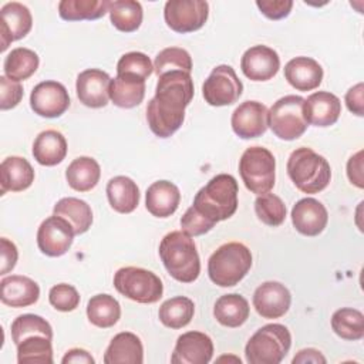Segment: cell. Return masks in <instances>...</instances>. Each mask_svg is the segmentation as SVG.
Listing matches in <instances>:
<instances>
[{
    "label": "cell",
    "instance_id": "cell-34",
    "mask_svg": "<svg viewBox=\"0 0 364 364\" xmlns=\"http://www.w3.org/2000/svg\"><path fill=\"white\" fill-rule=\"evenodd\" d=\"M38 64L40 58L36 51L26 47H17L7 54L3 68L6 77L20 82L30 78L37 71Z\"/></svg>",
    "mask_w": 364,
    "mask_h": 364
},
{
    "label": "cell",
    "instance_id": "cell-49",
    "mask_svg": "<svg viewBox=\"0 0 364 364\" xmlns=\"http://www.w3.org/2000/svg\"><path fill=\"white\" fill-rule=\"evenodd\" d=\"M347 176L350 179V182L353 185H355L357 188H363L364 186V181H363V151H358L357 154H354L348 162H347Z\"/></svg>",
    "mask_w": 364,
    "mask_h": 364
},
{
    "label": "cell",
    "instance_id": "cell-15",
    "mask_svg": "<svg viewBox=\"0 0 364 364\" xmlns=\"http://www.w3.org/2000/svg\"><path fill=\"white\" fill-rule=\"evenodd\" d=\"M213 355L212 338L202 331H186L176 340L172 364H208Z\"/></svg>",
    "mask_w": 364,
    "mask_h": 364
},
{
    "label": "cell",
    "instance_id": "cell-20",
    "mask_svg": "<svg viewBox=\"0 0 364 364\" xmlns=\"http://www.w3.org/2000/svg\"><path fill=\"white\" fill-rule=\"evenodd\" d=\"M291 222L299 233L304 236H317L327 226L328 213L320 200L314 198H303L291 209Z\"/></svg>",
    "mask_w": 364,
    "mask_h": 364
},
{
    "label": "cell",
    "instance_id": "cell-46",
    "mask_svg": "<svg viewBox=\"0 0 364 364\" xmlns=\"http://www.w3.org/2000/svg\"><path fill=\"white\" fill-rule=\"evenodd\" d=\"M257 9L263 16L270 20H280L290 14L293 1L291 0H257Z\"/></svg>",
    "mask_w": 364,
    "mask_h": 364
},
{
    "label": "cell",
    "instance_id": "cell-44",
    "mask_svg": "<svg viewBox=\"0 0 364 364\" xmlns=\"http://www.w3.org/2000/svg\"><path fill=\"white\" fill-rule=\"evenodd\" d=\"M50 304L58 311H73L80 304V294L77 289L67 283L55 284L50 289L48 293Z\"/></svg>",
    "mask_w": 364,
    "mask_h": 364
},
{
    "label": "cell",
    "instance_id": "cell-6",
    "mask_svg": "<svg viewBox=\"0 0 364 364\" xmlns=\"http://www.w3.org/2000/svg\"><path fill=\"white\" fill-rule=\"evenodd\" d=\"M291 336L286 326L272 323L260 327L245 347L249 364H279L287 355Z\"/></svg>",
    "mask_w": 364,
    "mask_h": 364
},
{
    "label": "cell",
    "instance_id": "cell-38",
    "mask_svg": "<svg viewBox=\"0 0 364 364\" xmlns=\"http://www.w3.org/2000/svg\"><path fill=\"white\" fill-rule=\"evenodd\" d=\"M331 328L343 340H361L364 337V316L351 307L338 309L331 316Z\"/></svg>",
    "mask_w": 364,
    "mask_h": 364
},
{
    "label": "cell",
    "instance_id": "cell-47",
    "mask_svg": "<svg viewBox=\"0 0 364 364\" xmlns=\"http://www.w3.org/2000/svg\"><path fill=\"white\" fill-rule=\"evenodd\" d=\"M346 105L350 112L363 117L364 115V84L358 82L346 92Z\"/></svg>",
    "mask_w": 364,
    "mask_h": 364
},
{
    "label": "cell",
    "instance_id": "cell-28",
    "mask_svg": "<svg viewBox=\"0 0 364 364\" xmlns=\"http://www.w3.org/2000/svg\"><path fill=\"white\" fill-rule=\"evenodd\" d=\"M107 198L111 208L118 213H131L139 203V188L131 178L118 175L108 181Z\"/></svg>",
    "mask_w": 364,
    "mask_h": 364
},
{
    "label": "cell",
    "instance_id": "cell-18",
    "mask_svg": "<svg viewBox=\"0 0 364 364\" xmlns=\"http://www.w3.org/2000/svg\"><path fill=\"white\" fill-rule=\"evenodd\" d=\"M240 68L252 81H267L277 74L280 68V57L267 46H253L243 53Z\"/></svg>",
    "mask_w": 364,
    "mask_h": 364
},
{
    "label": "cell",
    "instance_id": "cell-8",
    "mask_svg": "<svg viewBox=\"0 0 364 364\" xmlns=\"http://www.w3.org/2000/svg\"><path fill=\"white\" fill-rule=\"evenodd\" d=\"M304 98L300 95H284L267 111V127L284 141L300 138L309 124L304 117Z\"/></svg>",
    "mask_w": 364,
    "mask_h": 364
},
{
    "label": "cell",
    "instance_id": "cell-29",
    "mask_svg": "<svg viewBox=\"0 0 364 364\" xmlns=\"http://www.w3.org/2000/svg\"><path fill=\"white\" fill-rule=\"evenodd\" d=\"M250 307L247 300L237 294H223L220 296L213 307V316L216 321L225 327H240L249 318Z\"/></svg>",
    "mask_w": 364,
    "mask_h": 364
},
{
    "label": "cell",
    "instance_id": "cell-45",
    "mask_svg": "<svg viewBox=\"0 0 364 364\" xmlns=\"http://www.w3.org/2000/svg\"><path fill=\"white\" fill-rule=\"evenodd\" d=\"M23 98V87L18 81L10 80L6 75L0 77V108L11 109L20 104Z\"/></svg>",
    "mask_w": 364,
    "mask_h": 364
},
{
    "label": "cell",
    "instance_id": "cell-26",
    "mask_svg": "<svg viewBox=\"0 0 364 364\" xmlns=\"http://www.w3.org/2000/svg\"><path fill=\"white\" fill-rule=\"evenodd\" d=\"M144 361V347L139 337L129 331L114 336L104 354L105 364H141Z\"/></svg>",
    "mask_w": 364,
    "mask_h": 364
},
{
    "label": "cell",
    "instance_id": "cell-37",
    "mask_svg": "<svg viewBox=\"0 0 364 364\" xmlns=\"http://www.w3.org/2000/svg\"><path fill=\"white\" fill-rule=\"evenodd\" d=\"M109 20L112 26L124 33H132L142 23V6L135 0H115L109 4Z\"/></svg>",
    "mask_w": 364,
    "mask_h": 364
},
{
    "label": "cell",
    "instance_id": "cell-11",
    "mask_svg": "<svg viewBox=\"0 0 364 364\" xmlns=\"http://www.w3.org/2000/svg\"><path fill=\"white\" fill-rule=\"evenodd\" d=\"M208 16L209 4L203 0H169L164 9L168 27L182 34L202 28Z\"/></svg>",
    "mask_w": 364,
    "mask_h": 364
},
{
    "label": "cell",
    "instance_id": "cell-50",
    "mask_svg": "<svg viewBox=\"0 0 364 364\" xmlns=\"http://www.w3.org/2000/svg\"><path fill=\"white\" fill-rule=\"evenodd\" d=\"M61 363L63 364H71V363H74V364H94L95 360L87 350L71 348L65 353Z\"/></svg>",
    "mask_w": 364,
    "mask_h": 364
},
{
    "label": "cell",
    "instance_id": "cell-30",
    "mask_svg": "<svg viewBox=\"0 0 364 364\" xmlns=\"http://www.w3.org/2000/svg\"><path fill=\"white\" fill-rule=\"evenodd\" d=\"M145 97V80L131 75H117L109 84V100L119 108H134Z\"/></svg>",
    "mask_w": 364,
    "mask_h": 364
},
{
    "label": "cell",
    "instance_id": "cell-32",
    "mask_svg": "<svg viewBox=\"0 0 364 364\" xmlns=\"http://www.w3.org/2000/svg\"><path fill=\"white\" fill-rule=\"evenodd\" d=\"M54 215L64 218L73 226L75 235L85 233L92 225V210L90 205L78 198H63L53 209Z\"/></svg>",
    "mask_w": 364,
    "mask_h": 364
},
{
    "label": "cell",
    "instance_id": "cell-31",
    "mask_svg": "<svg viewBox=\"0 0 364 364\" xmlns=\"http://www.w3.org/2000/svg\"><path fill=\"white\" fill-rule=\"evenodd\" d=\"M100 176L101 168L91 156H78L65 169V179L77 192H88L95 188Z\"/></svg>",
    "mask_w": 364,
    "mask_h": 364
},
{
    "label": "cell",
    "instance_id": "cell-22",
    "mask_svg": "<svg viewBox=\"0 0 364 364\" xmlns=\"http://www.w3.org/2000/svg\"><path fill=\"white\" fill-rule=\"evenodd\" d=\"M1 293L0 299L1 303L10 307H27L34 303H37L40 297V287L38 284L21 274H11L7 277H3L0 282Z\"/></svg>",
    "mask_w": 364,
    "mask_h": 364
},
{
    "label": "cell",
    "instance_id": "cell-7",
    "mask_svg": "<svg viewBox=\"0 0 364 364\" xmlns=\"http://www.w3.org/2000/svg\"><path fill=\"white\" fill-rule=\"evenodd\" d=\"M114 287L124 297L142 304L156 303L164 293V284L154 272L135 266L118 269Z\"/></svg>",
    "mask_w": 364,
    "mask_h": 364
},
{
    "label": "cell",
    "instance_id": "cell-24",
    "mask_svg": "<svg viewBox=\"0 0 364 364\" xmlns=\"http://www.w3.org/2000/svg\"><path fill=\"white\" fill-rule=\"evenodd\" d=\"M284 78L297 91H311L321 84L323 68L314 58L296 57L284 65Z\"/></svg>",
    "mask_w": 364,
    "mask_h": 364
},
{
    "label": "cell",
    "instance_id": "cell-51",
    "mask_svg": "<svg viewBox=\"0 0 364 364\" xmlns=\"http://www.w3.org/2000/svg\"><path fill=\"white\" fill-rule=\"evenodd\" d=\"M293 364H306V363H314V364H324L326 357L316 348H304L300 350L294 358L291 360Z\"/></svg>",
    "mask_w": 364,
    "mask_h": 364
},
{
    "label": "cell",
    "instance_id": "cell-27",
    "mask_svg": "<svg viewBox=\"0 0 364 364\" xmlns=\"http://www.w3.org/2000/svg\"><path fill=\"white\" fill-rule=\"evenodd\" d=\"M67 155V141L60 131L46 129L33 142V156L44 166H54L64 161Z\"/></svg>",
    "mask_w": 364,
    "mask_h": 364
},
{
    "label": "cell",
    "instance_id": "cell-14",
    "mask_svg": "<svg viewBox=\"0 0 364 364\" xmlns=\"http://www.w3.org/2000/svg\"><path fill=\"white\" fill-rule=\"evenodd\" d=\"M267 107L259 101H245L232 112L230 125L242 139L262 136L267 129Z\"/></svg>",
    "mask_w": 364,
    "mask_h": 364
},
{
    "label": "cell",
    "instance_id": "cell-35",
    "mask_svg": "<svg viewBox=\"0 0 364 364\" xmlns=\"http://www.w3.org/2000/svg\"><path fill=\"white\" fill-rule=\"evenodd\" d=\"M87 317L91 324L100 328H109L121 317V306L109 294H95L88 300Z\"/></svg>",
    "mask_w": 364,
    "mask_h": 364
},
{
    "label": "cell",
    "instance_id": "cell-19",
    "mask_svg": "<svg viewBox=\"0 0 364 364\" xmlns=\"http://www.w3.org/2000/svg\"><path fill=\"white\" fill-rule=\"evenodd\" d=\"M0 16L1 51H6L10 43L20 40L30 33L33 26V17L30 10L18 1L6 3L0 10Z\"/></svg>",
    "mask_w": 364,
    "mask_h": 364
},
{
    "label": "cell",
    "instance_id": "cell-36",
    "mask_svg": "<svg viewBox=\"0 0 364 364\" xmlns=\"http://www.w3.org/2000/svg\"><path fill=\"white\" fill-rule=\"evenodd\" d=\"M195 314V304L185 296H176L164 301L159 307L158 317L165 327L182 328L191 323Z\"/></svg>",
    "mask_w": 364,
    "mask_h": 364
},
{
    "label": "cell",
    "instance_id": "cell-3",
    "mask_svg": "<svg viewBox=\"0 0 364 364\" xmlns=\"http://www.w3.org/2000/svg\"><path fill=\"white\" fill-rule=\"evenodd\" d=\"M159 256L168 273L181 283H192L200 273V259L192 236L183 230L166 233L159 243Z\"/></svg>",
    "mask_w": 364,
    "mask_h": 364
},
{
    "label": "cell",
    "instance_id": "cell-41",
    "mask_svg": "<svg viewBox=\"0 0 364 364\" xmlns=\"http://www.w3.org/2000/svg\"><path fill=\"white\" fill-rule=\"evenodd\" d=\"M154 71L158 77L169 71H192L191 54L181 47H168L159 51L154 61Z\"/></svg>",
    "mask_w": 364,
    "mask_h": 364
},
{
    "label": "cell",
    "instance_id": "cell-2",
    "mask_svg": "<svg viewBox=\"0 0 364 364\" xmlns=\"http://www.w3.org/2000/svg\"><path fill=\"white\" fill-rule=\"evenodd\" d=\"M237 192L235 176L219 173L198 191L192 209L213 228L218 222L229 219L236 212Z\"/></svg>",
    "mask_w": 364,
    "mask_h": 364
},
{
    "label": "cell",
    "instance_id": "cell-23",
    "mask_svg": "<svg viewBox=\"0 0 364 364\" xmlns=\"http://www.w3.org/2000/svg\"><path fill=\"white\" fill-rule=\"evenodd\" d=\"M181 202L178 186L169 181H156L148 186L145 193L146 210L155 218L173 215Z\"/></svg>",
    "mask_w": 364,
    "mask_h": 364
},
{
    "label": "cell",
    "instance_id": "cell-25",
    "mask_svg": "<svg viewBox=\"0 0 364 364\" xmlns=\"http://www.w3.org/2000/svg\"><path fill=\"white\" fill-rule=\"evenodd\" d=\"M34 182V169L26 158L7 156L0 165L1 195L6 192H21Z\"/></svg>",
    "mask_w": 364,
    "mask_h": 364
},
{
    "label": "cell",
    "instance_id": "cell-21",
    "mask_svg": "<svg viewBox=\"0 0 364 364\" xmlns=\"http://www.w3.org/2000/svg\"><path fill=\"white\" fill-rule=\"evenodd\" d=\"M303 109L307 124L324 128L337 122L341 114V102L333 92L317 91L304 100Z\"/></svg>",
    "mask_w": 364,
    "mask_h": 364
},
{
    "label": "cell",
    "instance_id": "cell-33",
    "mask_svg": "<svg viewBox=\"0 0 364 364\" xmlns=\"http://www.w3.org/2000/svg\"><path fill=\"white\" fill-rule=\"evenodd\" d=\"M109 0H61L58 14L67 21L97 20L109 10Z\"/></svg>",
    "mask_w": 364,
    "mask_h": 364
},
{
    "label": "cell",
    "instance_id": "cell-13",
    "mask_svg": "<svg viewBox=\"0 0 364 364\" xmlns=\"http://www.w3.org/2000/svg\"><path fill=\"white\" fill-rule=\"evenodd\" d=\"M30 107L40 117L57 118L70 107L68 91L57 81L38 82L30 94Z\"/></svg>",
    "mask_w": 364,
    "mask_h": 364
},
{
    "label": "cell",
    "instance_id": "cell-17",
    "mask_svg": "<svg viewBox=\"0 0 364 364\" xmlns=\"http://www.w3.org/2000/svg\"><path fill=\"white\" fill-rule=\"evenodd\" d=\"M109 75L100 68H88L78 74L75 91L80 102L90 108H102L109 101Z\"/></svg>",
    "mask_w": 364,
    "mask_h": 364
},
{
    "label": "cell",
    "instance_id": "cell-9",
    "mask_svg": "<svg viewBox=\"0 0 364 364\" xmlns=\"http://www.w3.org/2000/svg\"><path fill=\"white\" fill-rule=\"evenodd\" d=\"M276 159L273 154L263 146L247 148L239 161V173L245 186L259 195L270 192L274 186Z\"/></svg>",
    "mask_w": 364,
    "mask_h": 364
},
{
    "label": "cell",
    "instance_id": "cell-12",
    "mask_svg": "<svg viewBox=\"0 0 364 364\" xmlns=\"http://www.w3.org/2000/svg\"><path fill=\"white\" fill-rule=\"evenodd\" d=\"M74 235V229L68 220L53 215L41 222L37 230V245L41 253L50 257H58L68 252Z\"/></svg>",
    "mask_w": 364,
    "mask_h": 364
},
{
    "label": "cell",
    "instance_id": "cell-39",
    "mask_svg": "<svg viewBox=\"0 0 364 364\" xmlns=\"http://www.w3.org/2000/svg\"><path fill=\"white\" fill-rule=\"evenodd\" d=\"M18 364H51V340L44 336H31L17 344Z\"/></svg>",
    "mask_w": 364,
    "mask_h": 364
},
{
    "label": "cell",
    "instance_id": "cell-1",
    "mask_svg": "<svg viewBox=\"0 0 364 364\" xmlns=\"http://www.w3.org/2000/svg\"><path fill=\"white\" fill-rule=\"evenodd\" d=\"M193 81L189 73L169 71L158 77L155 95L146 105L149 129L159 138L173 135L185 119V108L193 98Z\"/></svg>",
    "mask_w": 364,
    "mask_h": 364
},
{
    "label": "cell",
    "instance_id": "cell-40",
    "mask_svg": "<svg viewBox=\"0 0 364 364\" xmlns=\"http://www.w3.org/2000/svg\"><path fill=\"white\" fill-rule=\"evenodd\" d=\"M31 336H44L53 338V328L50 323L37 314H21L11 323V338L17 346L24 338Z\"/></svg>",
    "mask_w": 364,
    "mask_h": 364
},
{
    "label": "cell",
    "instance_id": "cell-43",
    "mask_svg": "<svg viewBox=\"0 0 364 364\" xmlns=\"http://www.w3.org/2000/svg\"><path fill=\"white\" fill-rule=\"evenodd\" d=\"M154 73V65L149 57L139 51L124 54L117 64V75H131L146 80Z\"/></svg>",
    "mask_w": 364,
    "mask_h": 364
},
{
    "label": "cell",
    "instance_id": "cell-5",
    "mask_svg": "<svg viewBox=\"0 0 364 364\" xmlns=\"http://www.w3.org/2000/svg\"><path fill=\"white\" fill-rule=\"evenodd\" d=\"M252 267V253L239 242L219 246L208 260L209 279L219 287L236 286Z\"/></svg>",
    "mask_w": 364,
    "mask_h": 364
},
{
    "label": "cell",
    "instance_id": "cell-4",
    "mask_svg": "<svg viewBox=\"0 0 364 364\" xmlns=\"http://www.w3.org/2000/svg\"><path fill=\"white\" fill-rule=\"evenodd\" d=\"M287 173L303 193H318L327 188L331 179V168L327 159L307 146H300L290 154Z\"/></svg>",
    "mask_w": 364,
    "mask_h": 364
},
{
    "label": "cell",
    "instance_id": "cell-42",
    "mask_svg": "<svg viewBox=\"0 0 364 364\" xmlns=\"http://www.w3.org/2000/svg\"><path fill=\"white\" fill-rule=\"evenodd\" d=\"M255 212L262 223L272 228L282 225L286 219V205L277 195L269 192L256 198Z\"/></svg>",
    "mask_w": 364,
    "mask_h": 364
},
{
    "label": "cell",
    "instance_id": "cell-16",
    "mask_svg": "<svg viewBox=\"0 0 364 364\" xmlns=\"http://www.w3.org/2000/svg\"><path fill=\"white\" fill-rule=\"evenodd\" d=\"M291 303L289 289L279 282H264L253 293V307L263 318H280Z\"/></svg>",
    "mask_w": 364,
    "mask_h": 364
},
{
    "label": "cell",
    "instance_id": "cell-48",
    "mask_svg": "<svg viewBox=\"0 0 364 364\" xmlns=\"http://www.w3.org/2000/svg\"><path fill=\"white\" fill-rule=\"evenodd\" d=\"M0 243H1L0 274H6L14 269L17 259H18V252H17L16 245L13 242H10L7 237H1Z\"/></svg>",
    "mask_w": 364,
    "mask_h": 364
},
{
    "label": "cell",
    "instance_id": "cell-10",
    "mask_svg": "<svg viewBox=\"0 0 364 364\" xmlns=\"http://www.w3.org/2000/svg\"><path fill=\"white\" fill-rule=\"evenodd\" d=\"M243 92V84L230 65L220 64L212 70L202 85L205 101L212 107L235 104Z\"/></svg>",
    "mask_w": 364,
    "mask_h": 364
}]
</instances>
